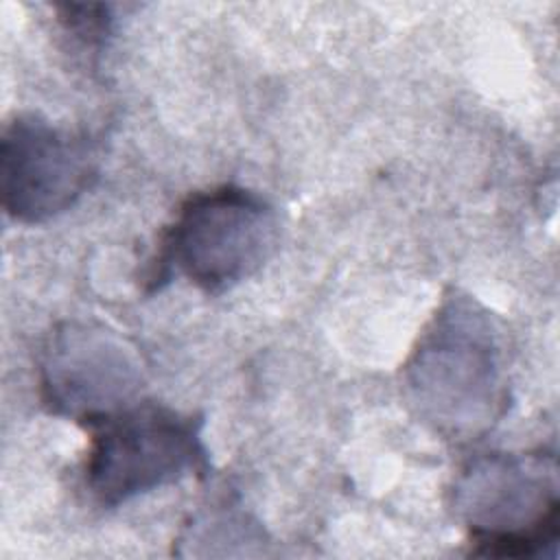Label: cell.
I'll list each match as a JSON object with an SVG mask.
<instances>
[{"mask_svg": "<svg viewBox=\"0 0 560 560\" xmlns=\"http://www.w3.org/2000/svg\"><path fill=\"white\" fill-rule=\"evenodd\" d=\"M411 405L451 440L483 435L505 407L497 324L470 295H448L405 363Z\"/></svg>", "mask_w": 560, "mask_h": 560, "instance_id": "cell-1", "label": "cell"}, {"mask_svg": "<svg viewBox=\"0 0 560 560\" xmlns=\"http://www.w3.org/2000/svg\"><path fill=\"white\" fill-rule=\"evenodd\" d=\"M276 245L273 208L247 188L217 186L190 195L179 206L162 238L153 280L177 271L197 289L219 295L254 276Z\"/></svg>", "mask_w": 560, "mask_h": 560, "instance_id": "cell-2", "label": "cell"}, {"mask_svg": "<svg viewBox=\"0 0 560 560\" xmlns=\"http://www.w3.org/2000/svg\"><path fill=\"white\" fill-rule=\"evenodd\" d=\"M90 427L83 477L103 508H118L208 466L201 418L164 405L133 402Z\"/></svg>", "mask_w": 560, "mask_h": 560, "instance_id": "cell-3", "label": "cell"}, {"mask_svg": "<svg viewBox=\"0 0 560 560\" xmlns=\"http://www.w3.org/2000/svg\"><path fill=\"white\" fill-rule=\"evenodd\" d=\"M453 505L477 556L532 558L556 547V475L540 455L488 453L472 459L455 483Z\"/></svg>", "mask_w": 560, "mask_h": 560, "instance_id": "cell-4", "label": "cell"}, {"mask_svg": "<svg viewBox=\"0 0 560 560\" xmlns=\"http://www.w3.org/2000/svg\"><path fill=\"white\" fill-rule=\"evenodd\" d=\"M98 179V153L90 136L20 112L2 129L0 197L20 223H46L68 212Z\"/></svg>", "mask_w": 560, "mask_h": 560, "instance_id": "cell-5", "label": "cell"}, {"mask_svg": "<svg viewBox=\"0 0 560 560\" xmlns=\"http://www.w3.org/2000/svg\"><path fill=\"white\" fill-rule=\"evenodd\" d=\"M39 383L50 411L90 424L133 405L144 368L138 350L109 326L63 322L46 341Z\"/></svg>", "mask_w": 560, "mask_h": 560, "instance_id": "cell-6", "label": "cell"}, {"mask_svg": "<svg viewBox=\"0 0 560 560\" xmlns=\"http://www.w3.org/2000/svg\"><path fill=\"white\" fill-rule=\"evenodd\" d=\"M59 22L85 46H98L112 33L109 4H59Z\"/></svg>", "mask_w": 560, "mask_h": 560, "instance_id": "cell-7", "label": "cell"}]
</instances>
